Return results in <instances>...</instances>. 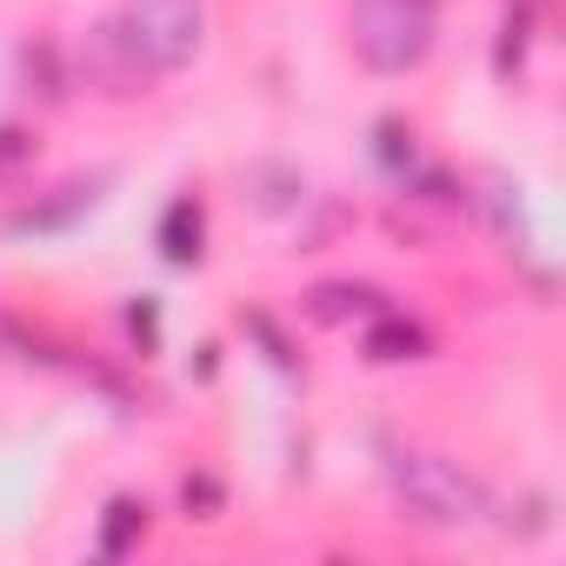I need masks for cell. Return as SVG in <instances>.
Returning <instances> with one entry per match:
<instances>
[{"mask_svg": "<svg viewBox=\"0 0 566 566\" xmlns=\"http://www.w3.org/2000/svg\"><path fill=\"white\" fill-rule=\"evenodd\" d=\"M140 539H147V500L114 493V500H107V513H101V539H94V546H101L107 559H120V553H134Z\"/></svg>", "mask_w": 566, "mask_h": 566, "instance_id": "cell-7", "label": "cell"}, {"mask_svg": "<svg viewBox=\"0 0 566 566\" xmlns=\"http://www.w3.org/2000/svg\"><path fill=\"white\" fill-rule=\"evenodd\" d=\"M41 154V140L28 134V127H0V174H14V167H28Z\"/></svg>", "mask_w": 566, "mask_h": 566, "instance_id": "cell-12", "label": "cell"}, {"mask_svg": "<svg viewBox=\"0 0 566 566\" xmlns=\"http://www.w3.org/2000/svg\"><path fill=\"white\" fill-rule=\"evenodd\" d=\"M526 28H533V14H526V8H513V14H506V28H500V54H493V67H500V74H520Z\"/></svg>", "mask_w": 566, "mask_h": 566, "instance_id": "cell-11", "label": "cell"}, {"mask_svg": "<svg viewBox=\"0 0 566 566\" xmlns=\"http://www.w3.org/2000/svg\"><path fill=\"white\" fill-rule=\"evenodd\" d=\"M94 200H101V180H81V187H61V200H48V207H28V213H14L8 227H14V233H54V227L81 220Z\"/></svg>", "mask_w": 566, "mask_h": 566, "instance_id": "cell-8", "label": "cell"}, {"mask_svg": "<svg viewBox=\"0 0 566 566\" xmlns=\"http://www.w3.org/2000/svg\"><path fill=\"white\" fill-rule=\"evenodd\" d=\"M154 247H160L167 266H200V260H207V207H200L193 193L167 200V213H160V227H154Z\"/></svg>", "mask_w": 566, "mask_h": 566, "instance_id": "cell-6", "label": "cell"}, {"mask_svg": "<svg viewBox=\"0 0 566 566\" xmlns=\"http://www.w3.org/2000/svg\"><path fill=\"white\" fill-rule=\"evenodd\" d=\"M81 74H87V87H101V94H147L140 81H154V74L134 61V48H127L114 28H101V34L87 41V54H81Z\"/></svg>", "mask_w": 566, "mask_h": 566, "instance_id": "cell-4", "label": "cell"}, {"mask_svg": "<svg viewBox=\"0 0 566 566\" xmlns=\"http://www.w3.org/2000/svg\"><path fill=\"white\" fill-rule=\"evenodd\" d=\"M387 294L380 287H360V280H334V287H314V314L321 321H354V314H380Z\"/></svg>", "mask_w": 566, "mask_h": 566, "instance_id": "cell-9", "label": "cell"}, {"mask_svg": "<svg viewBox=\"0 0 566 566\" xmlns=\"http://www.w3.org/2000/svg\"><path fill=\"white\" fill-rule=\"evenodd\" d=\"M387 480L394 493L433 520V526H473L480 513H493V493L447 453H427V447H387Z\"/></svg>", "mask_w": 566, "mask_h": 566, "instance_id": "cell-1", "label": "cell"}, {"mask_svg": "<svg viewBox=\"0 0 566 566\" xmlns=\"http://www.w3.org/2000/svg\"><path fill=\"white\" fill-rule=\"evenodd\" d=\"M360 354H367L374 367H407V360H433V334H427L420 321H407V314L380 307V314H374V327L360 334Z\"/></svg>", "mask_w": 566, "mask_h": 566, "instance_id": "cell-5", "label": "cell"}, {"mask_svg": "<svg viewBox=\"0 0 566 566\" xmlns=\"http://www.w3.org/2000/svg\"><path fill=\"white\" fill-rule=\"evenodd\" d=\"M114 34L134 48V61L147 74H180V67H193V54L207 41V8L200 0H120Z\"/></svg>", "mask_w": 566, "mask_h": 566, "instance_id": "cell-3", "label": "cell"}, {"mask_svg": "<svg viewBox=\"0 0 566 566\" xmlns=\"http://www.w3.org/2000/svg\"><path fill=\"white\" fill-rule=\"evenodd\" d=\"M180 506H187V520H213V513L227 506V486H220L213 473H187V480H180Z\"/></svg>", "mask_w": 566, "mask_h": 566, "instance_id": "cell-10", "label": "cell"}, {"mask_svg": "<svg viewBox=\"0 0 566 566\" xmlns=\"http://www.w3.org/2000/svg\"><path fill=\"white\" fill-rule=\"evenodd\" d=\"M127 334L154 347V334H160V314H154V301H134V307H127Z\"/></svg>", "mask_w": 566, "mask_h": 566, "instance_id": "cell-13", "label": "cell"}, {"mask_svg": "<svg viewBox=\"0 0 566 566\" xmlns=\"http://www.w3.org/2000/svg\"><path fill=\"white\" fill-rule=\"evenodd\" d=\"M440 0H354V54L374 74H413L433 54Z\"/></svg>", "mask_w": 566, "mask_h": 566, "instance_id": "cell-2", "label": "cell"}]
</instances>
